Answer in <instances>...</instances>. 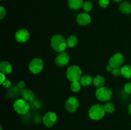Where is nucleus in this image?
<instances>
[{"instance_id":"obj_23","label":"nucleus","mask_w":131,"mask_h":130,"mask_svg":"<svg viewBox=\"0 0 131 130\" xmlns=\"http://www.w3.org/2000/svg\"><path fill=\"white\" fill-rule=\"evenodd\" d=\"M81 84L79 81L73 82L70 85V89L74 93L79 92L81 90Z\"/></svg>"},{"instance_id":"obj_18","label":"nucleus","mask_w":131,"mask_h":130,"mask_svg":"<svg viewBox=\"0 0 131 130\" xmlns=\"http://www.w3.org/2000/svg\"><path fill=\"white\" fill-rule=\"evenodd\" d=\"M79 82L83 86H89L93 82V79L90 75H85L81 78Z\"/></svg>"},{"instance_id":"obj_27","label":"nucleus","mask_w":131,"mask_h":130,"mask_svg":"<svg viewBox=\"0 0 131 130\" xmlns=\"http://www.w3.org/2000/svg\"><path fill=\"white\" fill-rule=\"evenodd\" d=\"M124 91L127 94H130L131 93V82L126 83L124 85Z\"/></svg>"},{"instance_id":"obj_35","label":"nucleus","mask_w":131,"mask_h":130,"mask_svg":"<svg viewBox=\"0 0 131 130\" xmlns=\"http://www.w3.org/2000/svg\"><path fill=\"white\" fill-rule=\"evenodd\" d=\"M114 1H115V2H117V3H118V2H121V1H122V0H114Z\"/></svg>"},{"instance_id":"obj_15","label":"nucleus","mask_w":131,"mask_h":130,"mask_svg":"<svg viewBox=\"0 0 131 130\" xmlns=\"http://www.w3.org/2000/svg\"><path fill=\"white\" fill-rule=\"evenodd\" d=\"M84 2L83 0H69L68 5L69 8L72 10H79L83 7Z\"/></svg>"},{"instance_id":"obj_14","label":"nucleus","mask_w":131,"mask_h":130,"mask_svg":"<svg viewBox=\"0 0 131 130\" xmlns=\"http://www.w3.org/2000/svg\"><path fill=\"white\" fill-rule=\"evenodd\" d=\"M12 71V67L10 62L7 61H2L0 63V72L5 75H9Z\"/></svg>"},{"instance_id":"obj_19","label":"nucleus","mask_w":131,"mask_h":130,"mask_svg":"<svg viewBox=\"0 0 131 130\" xmlns=\"http://www.w3.org/2000/svg\"><path fill=\"white\" fill-rule=\"evenodd\" d=\"M93 84L97 88L102 87H104L105 84V79L101 75H97L93 79Z\"/></svg>"},{"instance_id":"obj_25","label":"nucleus","mask_w":131,"mask_h":130,"mask_svg":"<svg viewBox=\"0 0 131 130\" xmlns=\"http://www.w3.org/2000/svg\"><path fill=\"white\" fill-rule=\"evenodd\" d=\"M83 8L85 11H91L92 10V8H93V4H92V3L91 1H86L83 3Z\"/></svg>"},{"instance_id":"obj_11","label":"nucleus","mask_w":131,"mask_h":130,"mask_svg":"<svg viewBox=\"0 0 131 130\" xmlns=\"http://www.w3.org/2000/svg\"><path fill=\"white\" fill-rule=\"evenodd\" d=\"M29 38V33L25 29H20L18 30L15 34V40L19 43H24Z\"/></svg>"},{"instance_id":"obj_6","label":"nucleus","mask_w":131,"mask_h":130,"mask_svg":"<svg viewBox=\"0 0 131 130\" xmlns=\"http://www.w3.org/2000/svg\"><path fill=\"white\" fill-rule=\"evenodd\" d=\"M43 68V62L40 58H35L29 64V70L32 73L38 74L42 71Z\"/></svg>"},{"instance_id":"obj_2","label":"nucleus","mask_w":131,"mask_h":130,"mask_svg":"<svg viewBox=\"0 0 131 130\" xmlns=\"http://www.w3.org/2000/svg\"><path fill=\"white\" fill-rule=\"evenodd\" d=\"M105 111L104 106L99 104H96L92 106L88 111V115L90 118L94 121H99L104 116Z\"/></svg>"},{"instance_id":"obj_8","label":"nucleus","mask_w":131,"mask_h":130,"mask_svg":"<svg viewBox=\"0 0 131 130\" xmlns=\"http://www.w3.org/2000/svg\"><path fill=\"white\" fill-rule=\"evenodd\" d=\"M70 61V56L66 52H60L55 58V63L58 66L63 67L68 64Z\"/></svg>"},{"instance_id":"obj_13","label":"nucleus","mask_w":131,"mask_h":130,"mask_svg":"<svg viewBox=\"0 0 131 130\" xmlns=\"http://www.w3.org/2000/svg\"><path fill=\"white\" fill-rule=\"evenodd\" d=\"M20 96L22 97V99H24L29 103H31L35 99L34 93L29 89H23Z\"/></svg>"},{"instance_id":"obj_29","label":"nucleus","mask_w":131,"mask_h":130,"mask_svg":"<svg viewBox=\"0 0 131 130\" xmlns=\"http://www.w3.org/2000/svg\"><path fill=\"white\" fill-rule=\"evenodd\" d=\"M6 10L3 6H0V19H3L6 15Z\"/></svg>"},{"instance_id":"obj_33","label":"nucleus","mask_w":131,"mask_h":130,"mask_svg":"<svg viewBox=\"0 0 131 130\" xmlns=\"http://www.w3.org/2000/svg\"><path fill=\"white\" fill-rule=\"evenodd\" d=\"M113 69H114V68L113 67V66L110 64H109L108 65H107V66H106V70H107V71H109V72H111V71L112 72V71L113 70Z\"/></svg>"},{"instance_id":"obj_30","label":"nucleus","mask_w":131,"mask_h":130,"mask_svg":"<svg viewBox=\"0 0 131 130\" xmlns=\"http://www.w3.org/2000/svg\"><path fill=\"white\" fill-rule=\"evenodd\" d=\"M3 86L4 87H6V88H10V87H11V85H12V83L9 80H5V82H4L3 83Z\"/></svg>"},{"instance_id":"obj_12","label":"nucleus","mask_w":131,"mask_h":130,"mask_svg":"<svg viewBox=\"0 0 131 130\" xmlns=\"http://www.w3.org/2000/svg\"><path fill=\"white\" fill-rule=\"evenodd\" d=\"M77 22L82 26H85L90 24L91 22V17L89 14L86 13H81L77 17Z\"/></svg>"},{"instance_id":"obj_34","label":"nucleus","mask_w":131,"mask_h":130,"mask_svg":"<svg viewBox=\"0 0 131 130\" xmlns=\"http://www.w3.org/2000/svg\"><path fill=\"white\" fill-rule=\"evenodd\" d=\"M128 112H129V114L131 115V104L128 106Z\"/></svg>"},{"instance_id":"obj_3","label":"nucleus","mask_w":131,"mask_h":130,"mask_svg":"<svg viewBox=\"0 0 131 130\" xmlns=\"http://www.w3.org/2000/svg\"><path fill=\"white\" fill-rule=\"evenodd\" d=\"M14 110L20 115H25L30 110V105L29 102L23 99H18L14 103Z\"/></svg>"},{"instance_id":"obj_26","label":"nucleus","mask_w":131,"mask_h":130,"mask_svg":"<svg viewBox=\"0 0 131 130\" xmlns=\"http://www.w3.org/2000/svg\"><path fill=\"white\" fill-rule=\"evenodd\" d=\"M99 3L101 7L105 8L108 6L110 4V0H99Z\"/></svg>"},{"instance_id":"obj_4","label":"nucleus","mask_w":131,"mask_h":130,"mask_svg":"<svg viewBox=\"0 0 131 130\" xmlns=\"http://www.w3.org/2000/svg\"><path fill=\"white\" fill-rule=\"evenodd\" d=\"M66 75L67 79L71 82L79 81L82 77L81 70L76 65L70 66L67 70Z\"/></svg>"},{"instance_id":"obj_10","label":"nucleus","mask_w":131,"mask_h":130,"mask_svg":"<svg viewBox=\"0 0 131 130\" xmlns=\"http://www.w3.org/2000/svg\"><path fill=\"white\" fill-rule=\"evenodd\" d=\"M124 62V56L122 54L116 53L110 58V64L114 68H119Z\"/></svg>"},{"instance_id":"obj_32","label":"nucleus","mask_w":131,"mask_h":130,"mask_svg":"<svg viewBox=\"0 0 131 130\" xmlns=\"http://www.w3.org/2000/svg\"><path fill=\"white\" fill-rule=\"evenodd\" d=\"M25 82H24V81H20V82H18V84H17V86H18V87H19L20 88V89H23V88L24 87H25Z\"/></svg>"},{"instance_id":"obj_5","label":"nucleus","mask_w":131,"mask_h":130,"mask_svg":"<svg viewBox=\"0 0 131 130\" xmlns=\"http://www.w3.org/2000/svg\"><path fill=\"white\" fill-rule=\"evenodd\" d=\"M95 96L99 101L106 102L112 98L113 93L111 90L106 87H102L97 89L95 92Z\"/></svg>"},{"instance_id":"obj_31","label":"nucleus","mask_w":131,"mask_h":130,"mask_svg":"<svg viewBox=\"0 0 131 130\" xmlns=\"http://www.w3.org/2000/svg\"><path fill=\"white\" fill-rule=\"evenodd\" d=\"M6 80V77H5V75L3 73L0 72V84H3V83Z\"/></svg>"},{"instance_id":"obj_22","label":"nucleus","mask_w":131,"mask_h":130,"mask_svg":"<svg viewBox=\"0 0 131 130\" xmlns=\"http://www.w3.org/2000/svg\"><path fill=\"white\" fill-rule=\"evenodd\" d=\"M104 108L106 112L107 113H111L113 112H115V106L113 103H110V102H107L106 104L104 105Z\"/></svg>"},{"instance_id":"obj_16","label":"nucleus","mask_w":131,"mask_h":130,"mask_svg":"<svg viewBox=\"0 0 131 130\" xmlns=\"http://www.w3.org/2000/svg\"><path fill=\"white\" fill-rule=\"evenodd\" d=\"M22 90L19 87H18V86H14L10 88L9 90H8L7 93H6V95L7 97L9 98H14L15 97L18 96L19 94H21Z\"/></svg>"},{"instance_id":"obj_20","label":"nucleus","mask_w":131,"mask_h":130,"mask_svg":"<svg viewBox=\"0 0 131 130\" xmlns=\"http://www.w3.org/2000/svg\"><path fill=\"white\" fill-rule=\"evenodd\" d=\"M122 75L126 79H131V66L124 65L121 68Z\"/></svg>"},{"instance_id":"obj_21","label":"nucleus","mask_w":131,"mask_h":130,"mask_svg":"<svg viewBox=\"0 0 131 130\" xmlns=\"http://www.w3.org/2000/svg\"><path fill=\"white\" fill-rule=\"evenodd\" d=\"M78 39L77 36L74 35H71L67 38V46L70 48L74 47L78 44Z\"/></svg>"},{"instance_id":"obj_7","label":"nucleus","mask_w":131,"mask_h":130,"mask_svg":"<svg viewBox=\"0 0 131 130\" xmlns=\"http://www.w3.org/2000/svg\"><path fill=\"white\" fill-rule=\"evenodd\" d=\"M79 106V103L78 99L75 97H70L65 103V108L69 112H75L78 109Z\"/></svg>"},{"instance_id":"obj_17","label":"nucleus","mask_w":131,"mask_h":130,"mask_svg":"<svg viewBox=\"0 0 131 130\" xmlns=\"http://www.w3.org/2000/svg\"><path fill=\"white\" fill-rule=\"evenodd\" d=\"M119 9L122 14H131V3L129 1H124L119 6Z\"/></svg>"},{"instance_id":"obj_9","label":"nucleus","mask_w":131,"mask_h":130,"mask_svg":"<svg viewBox=\"0 0 131 130\" xmlns=\"http://www.w3.org/2000/svg\"><path fill=\"white\" fill-rule=\"evenodd\" d=\"M57 121V115L54 112H48L43 117V122L47 127H52Z\"/></svg>"},{"instance_id":"obj_24","label":"nucleus","mask_w":131,"mask_h":130,"mask_svg":"<svg viewBox=\"0 0 131 130\" xmlns=\"http://www.w3.org/2000/svg\"><path fill=\"white\" fill-rule=\"evenodd\" d=\"M29 105H30V108L33 110H38L41 107H42L41 106L42 104L40 102V101L37 99H35L33 101H31L29 103Z\"/></svg>"},{"instance_id":"obj_1","label":"nucleus","mask_w":131,"mask_h":130,"mask_svg":"<svg viewBox=\"0 0 131 130\" xmlns=\"http://www.w3.org/2000/svg\"><path fill=\"white\" fill-rule=\"evenodd\" d=\"M51 45L55 51L62 52L66 49L67 47V40L61 34H54L51 38Z\"/></svg>"},{"instance_id":"obj_28","label":"nucleus","mask_w":131,"mask_h":130,"mask_svg":"<svg viewBox=\"0 0 131 130\" xmlns=\"http://www.w3.org/2000/svg\"><path fill=\"white\" fill-rule=\"evenodd\" d=\"M112 74L115 76H120V75H122L121 73V69H119L118 68H115L113 69V70L112 71Z\"/></svg>"}]
</instances>
